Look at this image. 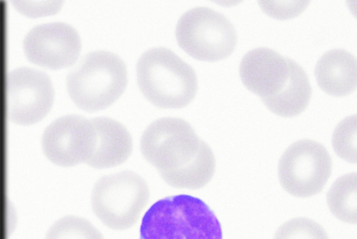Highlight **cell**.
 <instances>
[{"label":"cell","mask_w":357,"mask_h":239,"mask_svg":"<svg viewBox=\"0 0 357 239\" xmlns=\"http://www.w3.org/2000/svg\"><path fill=\"white\" fill-rule=\"evenodd\" d=\"M149 198L146 181L135 172L124 171L98 180L93 190L91 205L94 213L106 226L125 230L135 224Z\"/></svg>","instance_id":"5b68a950"},{"label":"cell","mask_w":357,"mask_h":239,"mask_svg":"<svg viewBox=\"0 0 357 239\" xmlns=\"http://www.w3.org/2000/svg\"><path fill=\"white\" fill-rule=\"evenodd\" d=\"M141 150L172 187L200 189L214 176L215 159L211 148L181 118H162L151 123L142 135Z\"/></svg>","instance_id":"6da1fadb"},{"label":"cell","mask_w":357,"mask_h":239,"mask_svg":"<svg viewBox=\"0 0 357 239\" xmlns=\"http://www.w3.org/2000/svg\"><path fill=\"white\" fill-rule=\"evenodd\" d=\"M137 81L144 95L162 109H181L197 92L193 68L169 49L158 47L146 52L137 66Z\"/></svg>","instance_id":"3957f363"},{"label":"cell","mask_w":357,"mask_h":239,"mask_svg":"<svg viewBox=\"0 0 357 239\" xmlns=\"http://www.w3.org/2000/svg\"><path fill=\"white\" fill-rule=\"evenodd\" d=\"M356 173L338 178L329 189L326 201L331 213L340 220L356 222Z\"/></svg>","instance_id":"9a60e30c"},{"label":"cell","mask_w":357,"mask_h":239,"mask_svg":"<svg viewBox=\"0 0 357 239\" xmlns=\"http://www.w3.org/2000/svg\"><path fill=\"white\" fill-rule=\"evenodd\" d=\"M273 239H329L323 229L316 222L297 217L283 224L276 231Z\"/></svg>","instance_id":"ac0fdd59"},{"label":"cell","mask_w":357,"mask_h":239,"mask_svg":"<svg viewBox=\"0 0 357 239\" xmlns=\"http://www.w3.org/2000/svg\"><path fill=\"white\" fill-rule=\"evenodd\" d=\"M13 226V217L12 212L8 209L4 215H0V229L12 232Z\"/></svg>","instance_id":"44dd1931"},{"label":"cell","mask_w":357,"mask_h":239,"mask_svg":"<svg viewBox=\"0 0 357 239\" xmlns=\"http://www.w3.org/2000/svg\"><path fill=\"white\" fill-rule=\"evenodd\" d=\"M289 77L282 89L272 97L261 99L271 112L287 118L302 113L312 95L310 84L303 69L293 60L289 59Z\"/></svg>","instance_id":"5bb4252c"},{"label":"cell","mask_w":357,"mask_h":239,"mask_svg":"<svg viewBox=\"0 0 357 239\" xmlns=\"http://www.w3.org/2000/svg\"><path fill=\"white\" fill-rule=\"evenodd\" d=\"M289 74V59L267 48L249 52L240 65L242 82L261 99L279 93L287 83Z\"/></svg>","instance_id":"8fae6325"},{"label":"cell","mask_w":357,"mask_h":239,"mask_svg":"<svg viewBox=\"0 0 357 239\" xmlns=\"http://www.w3.org/2000/svg\"><path fill=\"white\" fill-rule=\"evenodd\" d=\"M96 141L91 119L68 115L57 119L46 129L43 148L54 164L69 167L87 164L94 152Z\"/></svg>","instance_id":"9c48e42d"},{"label":"cell","mask_w":357,"mask_h":239,"mask_svg":"<svg viewBox=\"0 0 357 239\" xmlns=\"http://www.w3.org/2000/svg\"><path fill=\"white\" fill-rule=\"evenodd\" d=\"M331 169V158L325 147L317 141L303 139L284 152L278 164V178L287 192L305 198L323 190Z\"/></svg>","instance_id":"52a82bcc"},{"label":"cell","mask_w":357,"mask_h":239,"mask_svg":"<svg viewBox=\"0 0 357 239\" xmlns=\"http://www.w3.org/2000/svg\"><path fill=\"white\" fill-rule=\"evenodd\" d=\"M46 239H104V237L88 219L68 215L54 224Z\"/></svg>","instance_id":"2e32d148"},{"label":"cell","mask_w":357,"mask_h":239,"mask_svg":"<svg viewBox=\"0 0 357 239\" xmlns=\"http://www.w3.org/2000/svg\"><path fill=\"white\" fill-rule=\"evenodd\" d=\"M140 239H222L221 224L210 207L190 195L168 196L144 215Z\"/></svg>","instance_id":"7a4b0ae2"},{"label":"cell","mask_w":357,"mask_h":239,"mask_svg":"<svg viewBox=\"0 0 357 239\" xmlns=\"http://www.w3.org/2000/svg\"><path fill=\"white\" fill-rule=\"evenodd\" d=\"M54 97L52 80L45 72L21 68L7 77V114L15 124L31 125L43 121L50 112Z\"/></svg>","instance_id":"ba28073f"},{"label":"cell","mask_w":357,"mask_h":239,"mask_svg":"<svg viewBox=\"0 0 357 239\" xmlns=\"http://www.w3.org/2000/svg\"><path fill=\"white\" fill-rule=\"evenodd\" d=\"M127 84L125 63L106 51L89 53L67 77L70 97L79 109L88 112L109 107L123 94Z\"/></svg>","instance_id":"277c9868"},{"label":"cell","mask_w":357,"mask_h":239,"mask_svg":"<svg viewBox=\"0 0 357 239\" xmlns=\"http://www.w3.org/2000/svg\"><path fill=\"white\" fill-rule=\"evenodd\" d=\"M332 146L337 155L344 161L356 163V116H351L335 128Z\"/></svg>","instance_id":"e0dca14e"},{"label":"cell","mask_w":357,"mask_h":239,"mask_svg":"<svg viewBox=\"0 0 357 239\" xmlns=\"http://www.w3.org/2000/svg\"><path fill=\"white\" fill-rule=\"evenodd\" d=\"M314 75L324 92L335 97L346 96L356 88V59L345 50H331L317 63Z\"/></svg>","instance_id":"4fadbf2b"},{"label":"cell","mask_w":357,"mask_h":239,"mask_svg":"<svg viewBox=\"0 0 357 239\" xmlns=\"http://www.w3.org/2000/svg\"><path fill=\"white\" fill-rule=\"evenodd\" d=\"M15 8L22 15L31 18L47 17L57 13L61 2L14 1Z\"/></svg>","instance_id":"d6986e66"},{"label":"cell","mask_w":357,"mask_h":239,"mask_svg":"<svg viewBox=\"0 0 357 239\" xmlns=\"http://www.w3.org/2000/svg\"><path fill=\"white\" fill-rule=\"evenodd\" d=\"M29 61L49 70H58L73 65L82 51L77 31L65 23H52L33 29L24 40Z\"/></svg>","instance_id":"30bf717a"},{"label":"cell","mask_w":357,"mask_h":239,"mask_svg":"<svg viewBox=\"0 0 357 239\" xmlns=\"http://www.w3.org/2000/svg\"><path fill=\"white\" fill-rule=\"evenodd\" d=\"M309 2H260L264 11L271 17L278 20H287L297 17Z\"/></svg>","instance_id":"ffe728a7"},{"label":"cell","mask_w":357,"mask_h":239,"mask_svg":"<svg viewBox=\"0 0 357 239\" xmlns=\"http://www.w3.org/2000/svg\"><path fill=\"white\" fill-rule=\"evenodd\" d=\"M96 134L94 152L87 164L98 169L117 167L132 154V137L119 122L107 117L91 119Z\"/></svg>","instance_id":"7c38bea8"},{"label":"cell","mask_w":357,"mask_h":239,"mask_svg":"<svg viewBox=\"0 0 357 239\" xmlns=\"http://www.w3.org/2000/svg\"><path fill=\"white\" fill-rule=\"evenodd\" d=\"M176 36L178 44L194 59L208 62L221 61L235 49L237 37L231 22L210 8H197L179 20Z\"/></svg>","instance_id":"8992f818"}]
</instances>
